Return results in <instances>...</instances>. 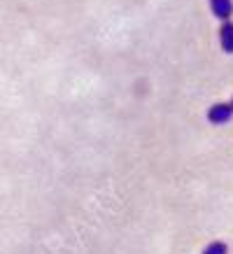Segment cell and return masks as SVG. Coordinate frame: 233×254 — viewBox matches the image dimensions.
Instances as JSON below:
<instances>
[{
  "label": "cell",
  "instance_id": "6da1fadb",
  "mask_svg": "<svg viewBox=\"0 0 233 254\" xmlns=\"http://www.w3.org/2000/svg\"><path fill=\"white\" fill-rule=\"evenodd\" d=\"M233 117V105L231 103H217V105H212L208 112V119L212 124H229Z\"/></svg>",
  "mask_w": 233,
  "mask_h": 254
},
{
  "label": "cell",
  "instance_id": "7a4b0ae2",
  "mask_svg": "<svg viewBox=\"0 0 233 254\" xmlns=\"http://www.w3.org/2000/svg\"><path fill=\"white\" fill-rule=\"evenodd\" d=\"M210 7L217 19H229L233 14V0H210Z\"/></svg>",
  "mask_w": 233,
  "mask_h": 254
},
{
  "label": "cell",
  "instance_id": "3957f363",
  "mask_svg": "<svg viewBox=\"0 0 233 254\" xmlns=\"http://www.w3.org/2000/svg\"><path fill=\"white\" fill-rule=\"evenodd\" d=\"M219 42H222V49L226 54H233V23L224 21L222 31H219Z\"/></svg>",
  "mask_w": 233,
  "mask_h": 254
},
{
  "label": "cell",
  "instance_id": "277c9868",
  "mask_svg": "<svg viewBox=\"0 0 233 254\" xmlns=\"http://www.w3.org/2000/svg\"><path fill=\"white\" fill-rule=\"evenodd\" d=\"M229 250H226L224 243H210L205 250H203V254H226Z\"/></svg>",
  "mask_w": 233,
  "mask_h": 254
},
{
  "label": "cell",
  "instance_id": "5b68a950",
  "mask_svg": "<svg viewBox=\"0 0 233 254\" xmlns=\"http://www.w3.org/2000/svg\"><path fill=\"white\" fill-rule=\"evenodd\" d=\"M231 105H233V103H231Z\"/></svg>",
  "mask_w": 233,
  "mask_h": 254
}]
</instances>
